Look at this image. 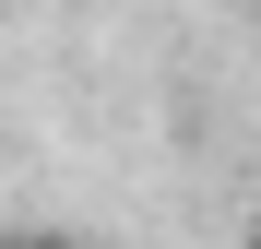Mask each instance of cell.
<instances>
[{
	"instance_id": "obj_1",
	"label": "cell",
	"mask_w": 261,
	"mask_h": 249,
	"mask_svg": "<svg viewBox=\"0 0 261 249\" xmlns=\"http://www.w3.org/2000/svg\"><path fill=\"white\" fill-rule=\"evenodd\" d=\"M0 249H95V237H60V226H0Z\"/></svg>"
},
{
	"instance_id": "obj_2",
	"label": "cell",
	"mask_w": 261,
	"mask_h": 249,
	"mask_svg": "<svg viewBox=\"0 0 261 249\" xmlns=\"http://www.w3.org/2000/svg\"><path fill=\"white\" fill-rule=\"evenodd\" d=\"M249 249H261V237H249Z\"/></svg>"
}]
</instances>
